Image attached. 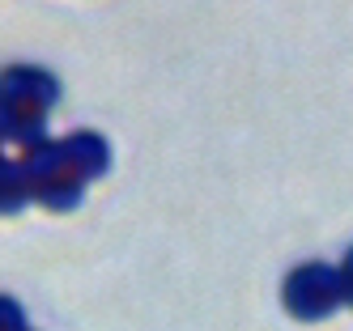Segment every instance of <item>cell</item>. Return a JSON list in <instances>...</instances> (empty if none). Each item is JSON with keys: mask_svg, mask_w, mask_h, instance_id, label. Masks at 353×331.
<instances>
[{"mask_svg": "<svg viewBox=\"0 0 353 331\" xmlns=\"http://www.w3.org/2000/svg\"><path fill=\"white\" fill-rule=\"evenodd\" d=\"M345 301V289H341V276L332 268H319V264H307L298 268L290 280H285V306L298 314V319H327Z\"/></svg>", "mask_w": 353, "mask_h": 331, "instance_id": "6da1fadb", "label": "cell"}, {"mask_svg": "<svg viewBox=\"0 0 353 331\" xmlns=\"http://www.w3.org/2000/svg\"><path fill=\"white\" fill-rule=\"evenodd\" d=\"M0 331H26V323H21V310H17L9 297H0Z\"/></svg>", "mask_w": 353, "mask_h": 331, "instance_id": "7a4b0ae2", "label": "cell"}, {"mask_svg": "<svg viewBox=\"0 0 353 331\" xmlns=\"http://www.w3.org/2000/svg\"><path fill=\"white\" fill-rule=\"evenodd\" d=\"M341 289H345V301H353V250L345 259V276H341Z\"/></svg>", "mask_w": 353, "mask_h": 331, "instance_id": "3957f363", "label": "cell"}]
</instances>
